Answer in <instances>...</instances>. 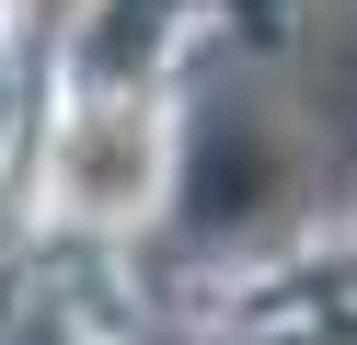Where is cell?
<instances>
[{
  "label": "cell",
  "instance_id": "6da1fadb",
  "mask_svg": "<svg viewBox=\"0 0 357 345\" xmlns=\"http://www.w3.org/2000/svg\"><path fill=\"white\" fill-rule=\"evenodd\" d=\"M150 173H162V138H150L139 104L70 115V138H58V207H70V219H139Z\"/></svg>",
  "mask_w": 357,
  "mask_h": 345
}]
</instances>
